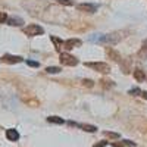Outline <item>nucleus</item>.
I'll return each instance as SVG.
<instances>
[{
    "instance_id": "20",
    "label": "nucleus",
    "mask_w": 147,
    "mask_h": 147,
    "mask_svg": "<svg viewBox=\"0 0 147 147\" xmlns=\"http://www.w3.org/2000/svg\"><path fill=\"white\" fill-rule=\"evenodd\" d=\"M27 65H30V66H32V68H37L40 63H38V62H34V60H27Z\"/></svg>"
},
{
    "instance_id": "1",
    "label": "nucleus",
    "mask_w": 147,
    "mask_h": 147,
    "mask_svg": "<svg viewBox=\"0 0 147 147\" xmlns=\"http://www.w3.org/2000/svg\"><path fill=\"white\" fill-rule=\"evenodd\" d=\"M121 38H122L121 32H112V34H106V35L103 34L102 40L99 43H103V44H116V43L121 41Z\"/></svg>"
},
{
    "instance_id": "5",
    "label": "nucleus",
    "mask_w": 147,
    "mask_h": 147,
    "mask_svg": "<svg viewBox=\"0 0 147 147\" xmlns=\"http://www.w3.org/2000/svg\"><path fill=\"white\" fill-rule=\"evenodd\" d=\"M78 10L87 12V13H94V12H97V5H93V3H81V5H78Z\"/></svg>"
},
{
    "instance_id": "13",
    "label": "nucleus",
    "mask_w": 147,
    "mask_h": 147,
    "mask_svg": "<svg viewBox=\"0 0 147 147\" xmlns=\"http://www.w3.org/2000/svg\"><path fill=\"white\" fill-rule=\"evenodd\" d=\"M47 121H49V122H52V124H59V125L65 122L62 118H59V116H49V118H47Z\"/></svg>"
},
{
    "instance_id": "24",
    "label": "nucleus",
    "mask_w": 147,
    "mask_h": 147,
    "mask_svg": "<svg viewBox=\"0 0 147 147\" xmlns=\"http://www.w3.org/2000/svg\"><path fill=\"white\" fill-rule=\"evenodd\" d=\"M143 49H147V40H146V41L143 43Z\"/></svg>"
},
{
    "instance_id": "19",
    "label": "nucleus",
    "mask_w": 147,
    "mask_h": 147,
    "mask_svg": "<svg viewBox=\"0 0 147 147\" xmlns=\"http://www.w3.org/2000/svg\"><path fill=\"white\" fill-rule=\"evenodd\" d=\"M128 93H129L131 96H138V94H141L143 91H141L140 88H131V90H129Z\"/></svg>"
},
{
    "instance_id": "4",
    "label": "nucleus",
    "mask_w": 147,
    "mask_h": 147,
    "mask_svg": "<svg viewBox=\"0 0 147 147\" xmlns=\"http://www.w3.org/2000/svg\"><path fill=\"white\" fill-rule=\"evenodd\" d=\"M24 32H25L27 35H30V37H34V35H41V34L44 32V30H43L40 25L31 24V25H28L27 28H24Z\"/></svg>"
},
{
    "instance_id": "18",
    "label": "nucleus",
    "mask_w": 147,
    "mask_h": 147,
    "mask_svg": "<svg viewBox=\"0 0 147 147\" xmlns=\"http://www.w3.org/2000/svg\"><path fill=\"white\" fill-rule=\"evenodd\" d=\"M55 2H57V3H60V5H65V6H72V5H74L72 0H55Z\"/></svg>"
},
{
    "instance_id": "11",
    "label": "nucleus",
    "mask_w": 147,
    "mask_h": 147,
    "mask_svg": "<svg viewBox=\"0 0 147 147\" xmlns=\"http://www.w3.org/2000/svg\"><path fill=\"white\" fill-rule=\"evenodd\" d=\"M107 55L112 57L113 60H116V62H119V60H121V55L118 52H115L113 49H107Z\"/></svg>"
},
{
    "instance_id": "6",
    "label": "nucleus",
    "mask_w": 147,
    "mask_h": 147,
    "mask_svg": "<svg viewBox=\"0 0 147 147\" xmlns=\"http://www.w3.org/2000/svg\"><path fill=\"white\" fill-rule=\"evenodd\" d=\"M22 57L21 56H13V55H5L3 57H2V62H5V63H10V65H13V63H19V62H22Z\"/></svg>"
},
{
    "instance_id": "12",
    "label": "nucleus",
    "mask_w": 147,
    "mask_h": 147,
    "mask_svg": "<svg viewBox=\"0 0 147 147\" xmlns=\"http://www.w3.org/2000/svg\"><path fill=\"white\" fill-rule=\"evenodd\" d=\"M24 24V21L21 18H10L9 19V25H13V27H21Z\"/></svg>"
},
{
    "instance_id": "16",
    "label": "nucleus",
    "mask_w": 147,
    "mask_h": 147,
    "mask_svg": "<svg viewBox=\"0 0 147 147\" xmlns=\"http://www.w3.org/2000/svg\"><path fill=\"white\" fill-rule=\"evenodd\" d=\"M46 71H47V74H57V72H60V68H57V66H49Z\"/></svg>"
},
{
    "instance_id": "9",
    "label": "nucleus",
    "mask_w": 147,
    "mask_h": 147,
    "mask_svg": "<svg viewBox=\"0 0 147 147\" xmlns=\"http://www.w3.org/2000/svg\"><path fill=\"white\" fill-rule=\"evenodd\" d=\"M69 125L80 127V128H82L84 131H87V132H94V131H97V128H96L94 125H81V124H77V122H72V121H69Z\"/></svg>"
},
{
    "instance_id": "10",
    "label": "nucleus",
    "mask_w": 147,
    "mask_h": 147,
    "mask_svg": "<svg viewBox=\"0 0 147 147\" xmlns=\"http://www.w3.org/2000/svg\"><path fill=\"white\" fill-rule=\"evenodd\" d=\"M134 78H136L138 82H143V81H144V78H146L144 71H141V69H136V71H134Z\"/></svg>"
},
{
    "instance_id": "3",
    "label": "nucleus",
    "mask_w": 147,
    "mask_h": 147,
    "mask_svg": "<svg viewBox=\"0 0 147 147\" xmlns=\"http://www.w3.org/2000/svg\"><path fill=\"white\" fill-rule=\"evenodd\" d=\"M59 60H60V63H62V65H66V66H75V65H78V59L74 57L69 53H60Z\"/></svg>"
},
{
    "instance_id": "7",
    "label": "nucleus",
    "mask_w": 147,
    "mask_h": 147,
    "mask_svg": "<svg viewBox=\"0 0 147 147\" xmlns=\"http://www.w3.org/2000/svg\"><path fill=\"white\" fill-rule=\"evenodd\" d=\"M80 46H81V40H78V38H69L63 43V47L66 50H72V49L80 47Z\"/></svg>"
},
{
    "instance_id": "21",
    "label": "nucleus",
    "mask_w": 147,
    "mask_h": 147,
    "mask_svg": "<svg viewBox=\"0 0 147 147\" xmlns=\"http://www.w3.org/2000/svg\"><path fill=\"white\" fill-rule=\"evenodd\" d=\"M7 19V15L5 13V12H0V24H2V22H5Z\"/></svg>"
},
{
    "instance_id": "14",
    "label": "nucleus",
    "mask_w": 147,
    "mask_h": 147,
    "mask_svg": "<svg viewBox=\"0 0 147 147\" xmlns=\"http://www.w3.org/2000/svg\"><path fill=\"white\" fill-rule=\"evenodd\" d=\"M115 147H124V146H136V143H132L129 140H124L122 143H113Z\"/></svg>"
},
{
    "instance_id": "17",
    "label": "nucleus",
    "mask_w": 147,
    "mask_h": 147,
    "mask_svg": "<svg viewBox=\"0 0 147 147\" xmlns=\"http://www.w3.org/2000/svg\"><path fill=\"white\" fill-rule=\"evenodd\" d=\"M106 137H109V138H119V134H116V132H109V131H105L103 132Z\"/></svg>"
},
{
    "instance_id": "15",
    "label": "nucleus",
    "mask_w": 147,
    "mask_h": 147,
    "mask_svg": "<svg viewBox=\"0 0 147 147\" xmlns=\"http://www.w3.org/2000/svg\"><path fill=\"white\" fill-rule=\"evenodd\" d=\"M52 41L55 43V46H56V50H60V47L63 46V43L65 41H62V40H59V38H56V37H52Z\"/></svg>"
},
{
    "instance_id": "2",
    "label": "nucleus",
    "mask_w": 147,
    "mask_h": 147,
    "mask_svg": "<svg viewBox=\"0 0 147 147\" xmlns=\"http://www.w3.org/2000/svg\"><path fill=\"white\" fill-rule=\"evenodd\" d=\"M85 66H88V68H91V69H94L97 72H102V74L110 72V66L107 63H105V62H87Z\"/></svg>"
},
{
    "instance_id": "23",
    "label": "nucleus",
    "mask_w": 147,
    "mask_h": 147,
    "mask_svg": "<svg viewBox=\"0 0 147 147\" xmlns=\"http://www.w3.org/2000/svg\"><path fill=\"white\" fill-rule=\"evenodd\" d=\"M109 143L107 141H100V143H97V144H94L93 147H105V146H107Z\"/></svg>"
},
{
    "instance_id": "22",
    "label": "nucleus",
    "mask_w": 147,
    "mask_h": 147,
    "mask_svg": "<svg viewBox=\"0 0 147 147\" xmlns=\"http://www.w3.org/2000/svg\"><path fill=\"white\" fill-rule=\"evenodd\" d=\"M82 82H84V85H87V87H93V85H94L91 80H84Z\"/></svg>"
},
{
    "instance_id": "8",
    "label": "nucleus",
    "mask_w": 147,
    "mask_h": 147,
    "mask_svg": "<svg viewBox=\"0 0 147 147\" xmlns=\"http://www.w3.org/2000/svg\"><path fill=\"white\" fill-rule=\"evenodd\" d=\"M6 138L9 141H18L19 140V132L15 129V128H9L6 131Z\"/></svg>"
}]
</instances>
